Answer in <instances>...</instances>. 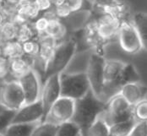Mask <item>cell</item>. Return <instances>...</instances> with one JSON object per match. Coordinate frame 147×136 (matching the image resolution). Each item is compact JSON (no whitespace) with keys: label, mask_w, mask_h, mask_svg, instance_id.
Wrapping results in <instances>:
<instances>
[{"label":"cell","mask_w":147,"mask_h":136,"mask_svg":"<svg viewBox=\"0 0 147 136\" xmlns=\"http://www.w3.org/2000/svg\"><path fill=\"white\" fill-rule=\"evenodd\" d=\"M50 1H51L53 6L56 7V6H59V5H61L63 3H64L66 0H50Z\"/></svg>","instance_id":"obj_36"},{"label":"cell","mask_w":147,"mask_h":136,"mask_svg":"<svg viewBox=\"0 0 147 136\" xmlns=\"http://www.w3.org/2000/svg\"><path fill=\"white\" fill-rule=\"evenodd\" d=\"M15 112L16 111L6 109L3 112H0V134L3 135L7 128L12 123Z\"/></svg>","instance_id":"obj_28"},{"label":"cell","mask_w":147,"mask_h":136,"mask_svg":"<svg viewBox=\"0 0 147 136\" xmlns=\"http://www.w3.org/2000/svg\"><path fill=\"white\" fill-rule=\"evenodd\" d=\"M36 36H37V34L34 30L32 24H30V22H27V23L19 26L17 36H16V40L18 42H20V43H23L29 40L36 38Z\"/></svg>","instance_id":"obj_22"},{"label":"cell","mask_w":147,"mask_h":136,"mask_svg":"<svg viewBox=\"0 0 147 136\" xmlns=\"http://www.w3.org/2000/svg\"><path fill=\"white\" fill-rule=\"evenodd\" d=\"M106 102L98 99L90 91L81 98L74 101V110L71 122L80 130V135H86L89 127L102 114Z\"/></svg>","instance_id":"obj_1"},{"label":"cell","mask_w":147,"mask_h":136,"mask_svg":"<svg viewBox=\"0 0 147 136\" xmlns=\"http://www.w3.org/2000/svg\"><path fill=\"white\" fill-rule=\"evenodd\" d=\"M25 1H29V2H31V1H34V0H25Z\"/></svg>","instance_id":"obj_41"},{"label":"cell","mask_w":147,"mask_h":136,"mask_svg":"<svg viewBox=\"0 0 147 136\" xmlns=\"http://www.w3.org/2000/svg\"><path fill=\"white\" fill-rule=\"evenodd\" d=\"M117 38L122 50L128 54H137L146 49L137 30L129 20L121 22Z\"/></svg>","instance_id":"obj_7"},{"label":"cell","mask_w":147,"mask_h":136,"mask_svg":"<svg viewBox=\"0 0 147 136\" xmlns=\"http://www.w3.org/2000/svg\"><path fill=\"white\" fill-rule=\"evenodd\" d=\"M100 117L108 126L132 118V106L119 94L112 96L105 105Z\"/></svg>","instance_id":"obj_6"},{"label":"cell","mask_w":147,"mask_h":136,"mask_svg":"<svg viewBox=\"0 0 147 136\" xmlns=\"http://www.w3.org/2000/svg\"><path fill=\"white\" fill-rule=\"evenodd\" d=\"M9 75V60L0 56V79H5Z\"/></svg>","instance_id":"obj_32"},{"label":"cell","mask_w":147,"mask_h":136,"mask_svg":"<svg viewBox=\"0 0 147 136\" xmlns=\"http://www.w3.org/2000/svg\"><path fill=\"white\" fill-rule=\"evenodd\" d=\"M136 122L132 118L109 126V136H129Z\"/></svg>","instance_id":"obj_19"},{"label":"cell","mask_w":147,"mask_h":136,"mask_svg":"<svg viewBox=\"0 0 147 136\" xmlns=\"http://www.w3.org/2000/svg\"><path fill=\"white\" fill-rule=\"evenodd\" d=\"M125 63V62L118 59L105 60L103 68V101L105 102H107L114 95L119 93L122 87V74Z\"/></svg>","instance_id":"obj_4"},{"label":"cell","mask_w":147,"mask_h":136,"mask_svg":"<svg viewBox=\"0 0 147 136\" xmlns=\"http://www.w3.org/2000/svg\"><path fill=\"white\" fill-rule=\"evenodd\" d=\"M0 136H3V134H0Z\"/></svg>","instance_id":"obj_42"},{"label":"cell","mask_w":147,"mask_h":136,"mask_svg":"<svg viewBox=\"0 0 147 136\" xmlns=\"http://www.w3.org/2000/svg\"><path fill=\"white\" fill-rule=\"evenodd\" d=\"M34 3L36 4V8L38 9L40 13L47 12L52 10V8L53 7L50 0H34Z\"/></svg>","instance_id":"obj_33"},{"label":"cell","mask_w":147,"mask_h":136,"mask_svg":"<svg viewBox=\"0 0 147 136\" xmlns=\"http://www.w3.org/2000/svg\"><path fill=\"white\" fill-rule=\"evenodd\" d=\"M53 13L56 18H58L61 20H66L67 18H69L70 15H72V12L69 9V7L68 6V4L66 3L59 5V6H56V7H53Z\"/></svg>","instance_id":"obj_29"},{"label":"cell","mask_w":147,"mask_h":136,"mask_svg":"<svg viewBox=\"0 0 147 136\" xmlns=\"http://www.w3.org/2000/svg\"><path fill=\"white\" fill-rule=\"evenodd\" d=\"M132 117L136 123L147 121V100L144 99L132 106Z\"/></svg>","instance_id":"obj_25"},{"label":"cell","mask_w":147,"mask_h":136,"mask_svg":"<svg viewBox=\"0 0 147 136\" xmlns=\"http://www.w3.org/2000/svg\"><path fill=\"white\" fill-rule=\"evenodd\" d=\"M0 103L6 109L12 111H17L25 105L24 92L18 80H8L1 86Z\"/></svg>","instance_id":"obj_8"},{"label":"cell","mask_w":147,"mask_h":136,"mask_svg":"<svg viewBox=\"0 0 147 136\" xmlns=\"http://www.w3.org/2000/svg\"><path fill=\"white\" fill-rule=\"evenodd\" d=\"M38 123H11L3 133V136H31Z\"/></svg>","instance_id":"obj_18"},{"label":"cell","mask_w":147,"mask_h":136,"mask_svg":"<svg viewBox=\"0 0 147 136\" xmlns=\"http://www.w3.org/2000/svg\"><path fill=\"white\" fill-rule=\"evenodd\" d=\"M114 0H94L93 3H91V6L92 8L94 9V10L99 9L100 7H102L103 5H106V4H108L112 2H113Z\"/></svg>","instance_id":"obj_34"},{"label":"cell","mask_w":147,"mask_h":136,"mask_svg":"<svg viewBox=\"0 0 147 136\" xmlns=\"http://www.w3.org/2000/svg\"><path fill=\"white\" fill-rule=\"evenodd\" d=\"M61 96L60 95V82L59 75H53L49 76L42 81V92L40 100L43 106V118L52 105Z\"/></svg>","instance_id":"obj_11"},{"label":"cell","mask_w":147,"mask_h":136,"mask_svg":"<svg viewBox=\"0 0 147 136\" xmlns=\"http://www.w3.org/2000/svg\"><path fill=\"white\" fill-rule=\"evenodd\" d=\"M106 59L103 55L91 52L89 55L86 69L85 70L88 79L90 91L101 101H103L104 79L103 68Z\"/></svg>","instance_id":"obj_5"},{"label":"cell","mask_w":147,"mask_h":136,"mask_svg":"<svg viewBox=\"0 0 147 136\" xmlns=\"http://www.w3.org/2000/svg\"><path fill=\"white\" fill-rule=\"evenodd\" d=\"M134 27L137 30L142 43L146 49L147 42V16L145 12H136L132 16L130 20Z\"/></svg>","instance_id":"obj_16"},{"label":"cell","mask_w":147,"mask_h":136,"mask_svg":"<svg viewBox=\"0 0 147 136\" xmlns=\"http://www.w3.org/2000/svg\"><path fill=\"white\" fill-rule=\"evenodd\" d=\"M87 1H89V2H90V3H93V1H94V0H87Z\"/></svg>","instance_id":"obj_39"},{"label":"cell","mask_w":147,"mask_h":136,"mask_svg":"<svg viewBox=\"0 0 147 136\" xmlns=\"http://www.w3.org/2000/svg\"><path fill=\"white\" fill-rule=\"evenodd\" d=\"M20 2H21V0H5V3H9L11 6H14L15 8H16L20 4Z\"/></svg>","instance_id":"obj_35"},{"label":"cell","mask_w":147,"mask_h":136,"mask_svg":"<svg viewBox=\"0 0 147 136\" xmlns=\"http://www.w3.org/2000/svg\"><path fill=\"white\" fill-rule=\"evenodd\" d=\"M140 81V75L137 69L130 63H126L122 74V86L127 83Z\"/></svg>","instance_id":"obj_23"},{"label":"cell","mask_w":147,"mask_h":136,"mask_svg":"<svg viewBox=\"0 0 147 136\" xmlns=\"http://www.w3.org/2000/svg\"><path fill=\"white\" fill-rule=\"evenodd\" d=\"M78 51V41L74 36H68L57 43L45 66L42 81L53 75H60L71 63Z\"/></svg>","instance_id":"obj_2"},{"label":"cell","mask_w":147,"mask_h":136,"mask_svg":"<svg viewBox=\"0 0 147 136\" xmlns=\"http://www.w3.org/2000/svg\"><path fill=\"white\" fill-rule=\"evenodd\" d=\"M25 96V104H30L40 100L42 79L38 72L31 69L18 79Z\"/></svg>","instance_id":"obj_10"},{"label":"cell","mask_w":147,"mask_h":136,"mask_svg":"<svg viewBox=\"0 0 147 136\" xmlns=\"http://www.w3.org/2000/svg\"><path fill=\"white\" fill-rule=\"evenodd\" d=\"M22 48H23L24 55L30 57V58H32V59H35L38 55L39 49H40V45H39L37 37L23 42Z\"/></svg>","instance_id":"obj_27"},{"label":"cell","mask_w":147,"mask_h":136,"mask_svg":"<svg viewBox=\"0 0 147 136\" xmlns=\"http://www.w3.org/2000/svg\"><path fill=\"white\" fill-rule=\"evenodd\" d=\"M57 127L47 122H41L33 129L31 136H56Z\"/></svg>","instance_id":"obj_24"},{"label":"cell","mask_w":147,"mask_h":136,"mask_svg":"<svg viewBox=\"0 0 147 136\" xmlns=\"http://www.w3.org/2000/svg\"><path fill=\"white\" fill-rule=\"evenodd\" d=\"M5 4V0H0V10L3 9Z\"/></svg>","instance_id":"obj_37"},{"label":"cell","mask_w":147,"mask_h":136,"mask_svg":"<svg viewBox=\"0 0 147 136\" xmlns=\"http://www.w3.org/2000/svg\"><path fill=\"white\" fill-rule=\"evenodd\" d=\"M59 82L61 96L74 101L83 97L90 90L85 71L74 73L63 71L59 75Z\"/></svg>","instance_id":"obj_3"},{"label":"cell","mask_w":147,"mask_h":136,"mask_svg":"<svg viewBox=\"0 0 147 136\" xmlns=\"http://www.w3.org/2000/svg\"><path fill=\"white\" fill-rule=\"evenodd\" d=\"M119 94L129 104L134 106L141 100L146 99V86L140 81L127 83L121 87Z\"/></svg>","instance_id":"obj_13"},{"label":"cell","mask_w":147,"mask_h":136,"mask_svg":"<svg viewBox=\"0 0 147 136\" xmlns=\"http://www.w3.org/2000/svg\"><path fill=\"white\" fill-rule=\"evenodd\" d=\"M84 136H109V126L99 116L89 127Z\"/></svg>","instance_id":"obj_21"},{"label":"cell","mask_w":147,"mask_h":136,"mask_svg":"<svg viewBox=\"0 0 147 136\" xmlns=\"http://www.w3.org/2000/svg\"><path fill=\"white\" fill-rule=\"evenodd\" d=\"M0 56H2V52H1V47H0Z\"/></svg>","instance_id":"obj_40"},{"label":"cell","mask_w":147,"mask_h":136,"mask_svg":"<svg viewBox=\"0 0 147 136\" xmlns=\"http://www.w3.org/2000/svg\"><path fill=\"white\" fill-rule=\"evenodd\" d=\"M129 136H147V121L136 123Z\"/></svg>","instance_id":"obj_30"},{"label":"cell","mask_w":147,"mask_h":136,"mask_svg":"<svg viewBox=\"0 0 147 136\" xmlns=\"http://www.w3.org/2000/svg\"><path fill=\"white\" fill-rule=\"evenodd\" d=\"M2 56L10 60L24 55L22 43L18 42L16 39L3 42L0 45Z\"/></svg>","instance_id":"obj_17"},{"label":"cell","mask_w":147,"mask_h":136,"mask_svg":"<svg viewBox=\"0 0 147 136\" xmlns=\"http://www.w3.org/2000/svg\"><path fill=\"white\" fill-rule=\"evenodd\" d=\"M34 59L23 55L21 57L9 60V75L12 79L18 80L20 77L26 75L31 69H33Z\"/></svg>","instance_id":"obj_14"},{"label":"cell","mask_w":147,"mask_h":136,"mask_svg":"<svg viewBox=\"0 0 147 136\" xmlns=\"http://www.w3.org/2000/svg\"><path fill=\"white\" fill-rule=\"evenodd\" d=\"M86 0H66L65 3L69 7L72 13H76L84 10Z\"/></svg>","instance_id":"obj_31"},{"label":"cell","mask_w":147,"mask_h":136,"mask_svg":"<svg viewBox=\"0 0 147 136\" xmlns=\"http://www.w3.org/2000/svg\"><path fill=\"white\" fill-rule=\"evenodd\" d=\"M68 31L69 30L64 22L56 18L54 15L50 18L48 26L44 34L59 42L68 37Z\"/></svg>","instance_id":"obj_15"},{"label":"cell","mask_w":147,"mask_h":136,"mask_svg":"<svg viewBox=\"0 0 147 136\" xmlns=\"http://www.w3.org/2000/svg\"><path fill=\"white\" fill-rule=\"evenodd\" d=\"M18 27L19 26H17L12 20L5 21L0 28V42L3 43L9 41L15 40Z\"/></svg>","instance_id":"obj_20"},{"label":"cell","mask_w":147,"mask_h":136,"mask_svg":"<svg viewBox=\"0 0 147 136\" xmlns=\"http://www.w3.org/2000/svg\"><path fill=\"white\" fill-rule=\"evenodd\" d=\"M4 110H6V108L4 107V106H3L1 103H0V112H3Z\"/></svg>","instance_id":"obj_38"},{"label":"cell","mask_w":147,"mask_h":136,"mask_svg":"<svg viewBox=\"0 0 147 136\" xmlns=\"http://www.w3.org/2000/svg\"><path fill=\"white\" fill-rule=\"evenodd\" d=\"M74 110V101L69 98L60 96L47 111L44 119L55 126H59L66 122L71 121Z\"/></svg>","instance_id":"obj_9"},{"label":"cell","mask_w":147,"mask_h":136,"mask_svg":"<svg viewBox=\"0 0 147 136\" xmlns=\"http://www.w3.org/2000/svg\"><path fill=\"white\" fill-rule=\"evenodd\" d=\"M80 135V129L73 122H66L57 127L56 136H79Z\"/></svg>","instance_id":"obj_26"},{"label":"cell","mask_w":147,"mask_h":136,"mask_svg":"<svg viewBox=\"0 0 147 136\" xmlns=\"http://www.w3.org/2000/svg\"><path fill=\"white\" fill-rule=\"evenodd\" d=\"M44 112L41 100L35 102L25 104L15 113L12 123H41Z\"/></svg>","instance_id":"obj_12"},{"label":"cell","mask_w":147,"mask_h":136,"mask_svg":"<svg viewBox=\"0 0 147 136\" xmlns=\"http://www.w3.org/2000/svg\"><path fill=\"white\" fill-rule=\"evenodd\" d=\"M79 136H81V135H79Z\"/></svg>","instance_id":"obj_43"}]
</instances>
